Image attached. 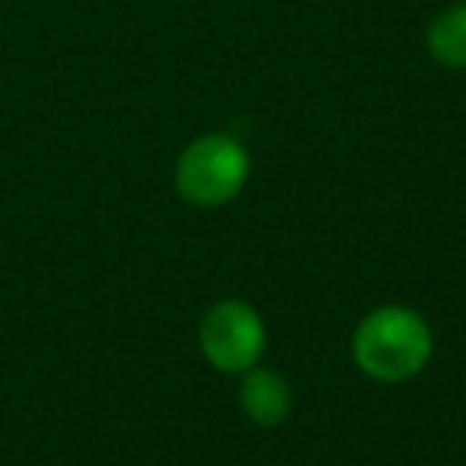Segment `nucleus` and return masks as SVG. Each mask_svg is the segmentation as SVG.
Segmentation results:
<instances>
[{"label": "nucleus", "instance_id": "obj_2", "mask_svg": "<svg viewBox=\"0 0 466 466\" xmlns=\"http://www.w3.org/2000/svg\"><path fill=\"white\" fill-rule=\"evenodd\" d=\"M249 179V150L227 131L195 137L176 160V192L195 208H220L243 192Z\"/></svg>", "mask_w": 466, "mask_h": 466}, {"label": "nucleus", "instance_id": "obj_4", "mask_svg": "<svg viewBox=\"0 0 466 466\" xmlns=\"http://www.w3.org/2000/svg\"><path fill=\"white\" fill-rule=\"evenodd\" d=\"M240 406L247 419L259 428H279L291 415V383L272 368H249L240 380Z\"/></svg>", "mask_w": 466, "mask_h": 466}, {"label": "nucleus", "instance_id": "obj_1", "mask_svg": "<svg viewBox=\"0 0 466 466\" xmlns=\"http://www.w3.org/2000/svg\"><path fill=\"white\" fill-rule=\"evenodd\" d=\"M434 351L431 326L419 310L402 304L374 307L351 336V358L355 364L380 383L412 380L425 370Z\"/></svg>", "mask_w": 466, "mask_h": 466}, {"label": "nucleus", "instance_id": "obj_3", "mask_svg": "<svg viewBox=\"0 0 466 466\" xmlns=\"http://www.w3.org/2000/svg\"><path fill=\"white\" fill-rule=\"evenodd\" d=\"M266 319L253 304L237 298L208 307L198 323L201 355L220 374H247L266 355Z\"/></svg>", "mask_w": 466, "mask_h": 466}, {"label": "nucleus", "instance_id": "obj_5", "mask_svg": "<svg viewBox=\"0 0 466 466\" xmlns=\"http://www.w3.org/2000/svg\"><path fill=\"white\" fill-rule=\"evenodd\" d=\"M425 46L441 67L466 71V0H457L434 14V20L428 23Z\"/></svg>", "mask_w": 466, "mask_h": 466}]
</instances>
